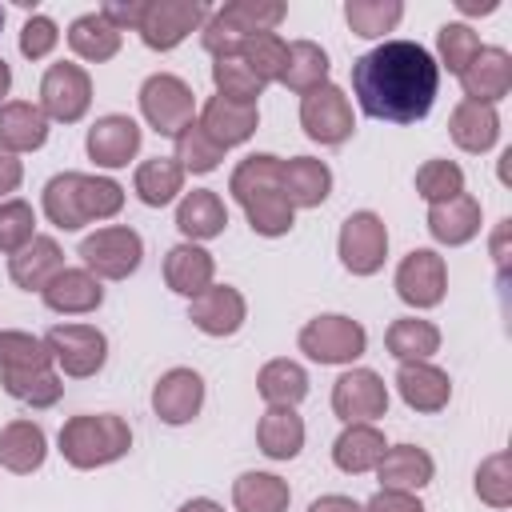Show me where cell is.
Instances as JSON below:
<instances>
[{
	"instance_id": "836d02e7",
	"label": "cell",
	"mask_w": 512,
	"mask_h": 512,
	"mask_svg": "<svg viewBox=\"0 0 512 512\" xmlns=\"http://www.w3.org/2000/svg\"><path fill=\"white\" fill-rule=\"evenodd\" d=\"M256 392L268 400V408H296L308 396V372L288 356L268 360L256 376Z\"/></svg>"
},
{
	"instance_id": "4fadbf2b",
	"label": "cell",
	"mask_w": 512,
	"mask_h": 512,
	"mask_svg": "<svg viewBox=\"0 0 512 512\" xmlns=\"http://www.w3.org/2000/svg\"><path fill=\"white\" fill-rule=\"evenodd\" d=\"M300 124L316 144H344L356 132L352 104L336 84H320L300 96Z\"/></svg>"
},
{
	"instance_id": "8992f818",
	"label": "cell",
	"mask_w": 512,
	"mask_h": 512,
	"mask_svg": "<svg viewBox=\"0 0 512 512\" xmlns=\"http://www.w3.org/2000/svg\"><path fill=\"white\" fill-rule=\"evenodd\" d=\"M300 352L316 364H352L364 356L368 348V332L360 328V320L352 316H340V312H328V316H316L300 328L296 336Z\"/></svg>"
},
{
	"instance_id": "7a4b0ae2",
	"label": "cell",
	"mask_w": 512,
	"mask_h": 512,
	"mask_svg": "<svg viewBox=\"0 0 512 512\" xmlns=\"http://www.w3.org/2000/svg\"><path fill=\"white\" fill-rule=\"evenodd\" d=\"M228 192L244 208L256 236H284L296 224V208L280 192V156H272V152L244 156L232 168Z\"/></svg>"
},
{
	"instance_id": "ac0fdd59",
	"label": "cell",
	"mask_w": 512,
	"mask_h": 512,
	"mask_svg": "<svg viewBox=\"0 0 512 512\" xmlns=\"http://www.w3.org/2000/svg\"><path fill=\"white\" fill-rule=\"evenodd\" d=\"M244 316H248V304H244V296L232 284H208L188 304V320L204 336H232V332H240Z\"/></svg>"
},
{
	"instance_id": "11a10c76",
	"label": "cell",
	"mask_w": 512,
	"mask_h": 512,
	"mask_svg": "<svg viewBox=\"0 0 512 512\" xmlns=\"http://www.w3.org/2000/svg\"><path fill=\"white\" fill-rule=\"evenodd\" d=\"M308 512H364V508H360L352 496H336V492H332V496L312 500V504H308Z\"/></svg>"
},
{
	"instance_id": "7402d4cb",
	"label": "cell",
	"mask_w": 512,
	"mask_h": 512,
	"mask_svg": "<svg viewBox=\"0 0 512 512\" xmlns=\"http://www.w3.org/2000/svg\"><path fill=\"white\" fill-rule=\"evenodd\" d=\"M44 304L60 316H84V312H96L100 300H104V288L100 280L88 272V268H60L48 284H44Z\"/></svg>"
},
{
	"instance_id": "7c38bea8",
	"label": "cell",
	"mask_w": 512,
	"mask_h": 512,
	"mask_svg": "<svg viewBox=\"0 0 512 512\" xmlns=\"http://www.w3.org/2000/svg\"><path fill=\"white\" fill-rule=\"evenodd\" d=\"M92 104V76L80 64H52L40 80V112L60 124H76Z\"/></svg>"
},
{
	"instance_id": "30bf717a",
	"label": "cell",
	"mask_w": 512,
	"mask_h": 512,
	"mask_svg": "<svg viewBox=\"0 0 512 512\" xmlns=\"http://www.w3.org/2000/svg\"><path fill=\"white\" fill-rule=\"evenodd\" d=\"M44 344H48L52 360L64 368V376H76V380L96 376L108 360V340L96 324H56V328H48Z\"/></svg>"
},
{
	"instance_id": "f546056e",
	"label": "cell",
	"mask_w": 512,
	"mask_h": 512,
	"mask_svg": "<svg viewBox=\"0 0 512 512\" xmlns=\"http://www.w3.org/2000/svg\"><path fill=\"white\" fill-rule=\"evenodd\" d=\"M48 140V116L40 112V104L28 100H8L0 104V148L16 152H36Z\"/></svg>"
},
{
	"instance_id": "c3c4849f",
	"label": "cell",
	"mask_w": 512,
	"mask_h": 512,
	"mask_svg": "<svg viewBox=\"0 0 512 512\" xmlns=\"http://www.w3.org/2000/svg\"><path fill=\"white\" fill-rule=\"evenodd\" d=\"M184 172H212L220 160H224V148H216L204 132H200V124L192 120L180 136H176V156H172Z\"/></svg>"
},
{
	"instance_id": "1f68e13d",
	"label": "cell",
	"mask_w": 512,
	"mask_h": 512,
	"mask_svg": "<svg viewBox=\"0 0 512 512\" xmlns=\"http://www.w3.org/2000/svg\"><path fill=\"white\" fill-rule=\"evenodd\" d=\"M384 448L388 444H384V432L380 428H372V424H348L336 436V444H332V464L340 472H348V476H360V472H372L380 464Z\"/></svg>"
},
{
	"instance_id": "d6a6232c",
	"label": "cell",
	"mask_w": 512,
	"mask_h": 512,
	"mask_svg": "<svg viewBox=\"0 0 512 512\" xmlns=\"http://www.w3.org/2000/svg\"><path fill=\"white\" fill-rule=\"evenodd\" d=\"M256 444L268 460H292L304 448V420L296 408H268L256 424Z\"/></svg>"
},
{
	"instance_id": "91938a15",
	"label": "cell",
	"mask_w": 512,
	"mask_h": 512,
	"mask_svg": "<svg viewBox=\"0 0 512 512\" xmlns=\"http://www.w3.org/2000/svg\"><path fill=\"white\" fill-rule=\"evenodd\" d=\"M0 28H4V8H0Z\"/></svg>"
},
{
	"instance_id": "816d5d0a",
	"label": "cell",
	"mask_w": 512,
	"mask_h": 512,
	"mask_svg": "<svg viewBox=\"0 0 512 512\" xmlns=\"http://www.w3.org/2000/svg\"><path fill=\"white\" fill-rule=\"evenodd\" d=\"M96 12H100L116 32H124V28H136V24H140L144 0H128V4H124V0H108V4H100Z\"/></svg>"
},
{
	"instance_id": "83f0119b",
	"label": "cell",
	"mask_w": 512,
	"mask_h": 512,
	"mask_svg": "<svg viewBox=\"0 0 512 512\" xmlns=\"http://www.w3.org/2000/svg\"><path fill=\"white\" fill-rule=\"evenodd\" d=\"M212 276H216V260H212V252H204L200 244H176L168 256H164V280H168V288L172 292H180V296H200L208 284H212Z\"/></svg>"
},
{
	"instance_id": "74e56055",
	"label": "cell",
	"mask_w": 512,
	"mask_h": 512,
	"mask_svg": "<svg viewBox=\"0 0 512 512\" xmlns=\"http://www.w3.org/2000/svg\"><path fill=\"white\" fill-rule=\"evenodd\" d=\"M136 196L148 204V208H164L176 200V192L184 188V168L172 160V156H152L136 168Z\"/></svg>"
},
{
	"instance_id": "7dc6e473",
	"label": "cell",
	"mask_w": 512,
	"mask_h": 512,
	"mask_svg": "<svg viewBox=\"0 0 512 512\" xmlns=\"http://www.w3.org/2000/svg\"><path fill=\"white\" fill-rule=\"evenodd\" d=\"M480 48H484V44H480V36H476L468 24H444V28L436 32L440 64H444L452 76H460V72L472 64V56H476Z\"/></svg>"
},
{
	"instance_id": "f5cc1de1",
	"label": "cell",
	"mask_w": 512,
	"mask_h": 512,
	"mask_svg": "<svg viewBox=\"0 0 512 512\" xmlns=\"http://www.w3.org/2000/svg\"><path fill=\"white\" fill-rule=\"evenodd\" d=\"M364 512H424V504L412 492H396V488H380Z\"/></svg>"
},
{
	"instance_id": "603a6c76",
	"label": "cell",
	"mask_w": 512,
	"mask_h": 512,
	"mask_svg": "<svg viewBox=\"0 0 512 512\" xmlns=\"http://www.w3.org/2000/svg\"><path fill=\"white\" fill-rule=\"evenodd\" d=\"M196 124H200V132H204L216 148H236V144H244V140L256 132L260 112L248 108V104H228V100L212 96V100L204 104V112H200Z\"/></svg>"
},
{
	"instance_id": "e0dca14e",
	"label": "cell",
	"mask_w": 512,
	"mask_h": 512,
	"mask_svg": "<svg viewBox=\"0 0 512 512\" xmlns=\"http://www.w3.org/2000/svg\"><path fill=\"white\" fill-rule=\"evenodd\" d=\"M88 160H96V168H124L136 152H140V124L132 116H100L92 128H88Z\"/></svg>"
},
{
	"instance_id": "f6af8a7d",
	"label": "cell",
	"mask_w": 512,
	"mask_h": 512,
	"mask_svg": "<svg viewBox=\"0 0 512 512\" xmlns=\"http://www.w3.org/2000/svg\"><path fill=\"white\" fill-rule=\"evenodd\" d=\"M416 192L428 204H444L464 192V168L456 160H424L416 172Z\"/></svg>"
},
{
	"instance_id": "484cf974",
	"label": "cell",
	"mask_w": 512,
	"mask_h": 512,
	"mask_svg": "<svg viewBox=\"0 0 512 512\" xmlns=\"http://www.w3.org/2000/svg\"><path fill=\"white\" fill-rule=\"evenodd\" d=\"M48 456V436L36 420H12L0 428V464L16 476H28L44 464Z\"/></svg>"
},
{
	"instance_id": "4316f807",
	"label": "cell",
	"mask_w": 512,
	"mask_h": 512,
	"mask_svg": "<svg viewBox=\"0 0 512 512\" xmlns=\"http://www.w3.org/2000/svg\"><path fill=\"white\" fill-rule=\"evenodd\" d=\"M224 224H228V208H224V200L212 188H192L176 204V228L188 236V244L220 236Z\"/></svg>"
},
{
	"instance_id": "4dcf8cb0",
	"label": "cell",
	"mask_w": 512,
	"mask_h": 512,
	"mask_svg": "<svg viewBox=\"0 0 512 512\" xmlns=\"http://www.w3.org/2000/svg\"><path fill=\"white\" fill-rule=\"evenodd\" d=\"M448 132L456 140V148L464 152H488L500 136V116L492 104H476V100H460L448 116Z\"/></svg>"
},
{
	"instance_id": "3957f363",
	"label": "cell",
	"mask_w": 512,
	"mask_h": 512,
	"mask_svg": "<svg viewBox=\"0 0 512 512\" xmlns=\"http://www.w3.org/2000/svg\"><path fill=\"white\" fill-rule=\"evenodd\" d=\"M120 208H124V188L108 176L60 172L44 184V216L64 232H76L92 220H108Z\"/></svg>"
},
{
	"instance_id": "52a82bcc",
	"label": "cell",
	"mask_w": 512,
	"mask_h": 512,
	"mask_svg": "<svg viewBox=\"0 0 512 512\" xmlns=\"http://www.w3.org/2000/svg\"><path fill=\"white\" fill-rule=\"evenodd\" d=\"M80 260L96 280H128L144 260V240L124 224L96 228L80 240Z\"/></svg>"
},
{
	"instance_id": "9a60e30c",
	"label": "cell",
	"mask_w": 512,
	"mask_h": 512,
	"mask_svg": "<svg viewBox=\"0 0 512 512\" xmlns=\"http://www.w3.org/2000/svg\"><path fill=\"white\" fill-rule=\"evenodd\" d=\"M332 412L344 424H372L388 412V384L372 368H352L332 384Z\"/></svg>"
},
{
	"instance_id": "d590c367",
	"label": "cell",
	"mask_w": 512,
	"mask_h": 512,
	"mask_svg": "<svg viewBox=\"0 0 512 512\" xmlns=\"http://www.w3.org/2000/svg\"><path fill=\"white\" fill-rule=\"evenodd\" d=\"M384 344L388 352L408 364V360H428L432 352H440V328L432 320H416V316H400L388 324L384 332Z\"/></svg>"
},
{
	"instance_id": "ee69618b",
	"label": "cell",
	"mask_w": 512,
	"mask_h": 512,
	"mask_svg": "<svg viewBox=\"0 0 512 512\" xmlns=\"http://www.w3.org/2000/svg\"><path fill=\"white\" fill-rule=\"evenodd\" d=\"M52 352L40 336L4 328L0 332V372H24V368H48Z\"/></svg>"
},
{
	"instance_id": "ab89813d",
	"label": "cell",
	"mask_w": 512,
	"mask_h": 512,
	"mask_svg": "<svg viewBox=\"0 0 512 512\" xmlns=\"http://www.w3.org/2000/svg\"><path fill=\"white\" fill-rule=\"evenodd\" d=\"M0 384L12 400L32 408H52L64 392V380L52 368H24V372H0Z\"/></svg>"
},
{
	"instance_id": "2e32d148",
	"label": "cell",
	"mask_w": 512,
	"mask_h": 512,
	"mask_svg": "<svg viewBox=\"0 0 512 512\" xmlns=\"http://www.w3.org/2000/svg\"><path fill=\"white\" fill-rule=\"evenodd\" d=\"M204 408V380L192 368H168L152 384V412L164 424H188Z\"/></svg>"
},
{
	"instance_id": "f1b7e54d",
	"label": "cell",
	"mask_w": 512,
	"mask_h": 512,
	"mask_svg": "<svg viewBox=\"0 0 512 512\" xmlns=\"http://www.w3.org/2000/svg\"><path fill=\"white\" fill-rule=\"evenodd\" d=\"M432 456L416 444H396V448H384L380 464H376V476L384 488H396V492H416L424 484H432Z\"/></svg>"
},
{
	"instance_id": "9c48e42d",
	"label": "cell",
	"mask_w": 512,
	"mask_h": 512,
	"mask_svg": "<svg viewBox=\"0 0 512 512\" xmlns=\"http://www.w3.org/2000/svg\"><path fill=\"white\" fill-rule=\"evenodd\" d=\"M204 20H208V8L200 0H144L136 32L152 52H168Z\"/></svg>"
},
{
	"instance_id": "6da1fadb",
	"label": "cell",
	"mask_w": 512,
	"mask_h": 512,
	"mask_svg": "<svg viewBox=\"0 0 512 512\" xmlns=\"http://www.w3.org/2000/svg\"><path fill=\"white\" fill-rule=\"evenodd\" d=\"M440 88V64L416 40H384L352 60V92L364 116L416 124L428 116Z\"/></svg>"
},
{
	"instance_id": "60d3db41",
	"label": "cell",
	"mask_w": 512,
	"mask_h": 512,
	"mask_svg": "<svg viewBox=\"0 0 512 512\" xmlns=\"http://www.w3.org/2000/svg\"><path fill=\"white\" fill-rule=\"evenodd\" d=\"M212 84H216V96L220 100H228V104H248V108H256V100H260V92H264V84L252 76V68L232 52V56H216V64H212Z\"/></svg>"
},
{
	"instance_id": "7bdbcfd3",
	"label": "cell",
	"mask_w": 512,
	"mask_h": 512,
	"mask_svg": "<svg viewBox=\"0 0 512 512\" xmlns=\"http://www.w3.org/2000/svg\"><path fill=\"white\" fill-rule=\"evenodd\" d=\"M404 16V4L400 0H348L344 4V20L356 36L364 40H376L384 32H392Z\"/></svg>"
},
{
	"instance_id": "277c9868",
	"label": "cell",
	"mask_w": 512,
	"mask_h": 512,
	"mask_svg": "<svg viewBox=\"0 0 512 512\" xmlns=\"http://www.w3.org/2000/svg\"><path fill=\"white\" fill-rule=\"evenodd\" d=\"M128 448H132V428L124 416H112V412H100V416L84 412L60 428V456L72 468H104L120 460Z\"/></svg>"
},
{
	"instance_id": "d4e9b609",
	"label": "cell",
	"mask_w": 512,
	"mask_h": 512,
	"mask_svg": "<svg viewBox=\"0 0 512 512\" xmlns=\"http://www.w3.org/2000/svg\"><path fill=\"white\" fill-rule=\"evenodd\" d=\"M428 232L448 248L476 240V232H480V200L460 192V196H452L444 204H428Z\"/></svg>"
},
{
	"instance_id": "db71d44e",
	"label": "cell",
	"mask_w": 512,
	"mask_h": 512,
	"mask_svg": "<svg viewBox=\"0 0 512 512\" xmlns=\"http://www.w3.org/2000/svg\"><path fill=\"white\" fill-rule=\"evenodd\" d=\"M20 180H24V164H20L8 148H0V200H4L8 192H16Z\"/></svg>"
},
{
	"instance_id": "f35d334b",
	"label": "cell",
	"mask_w": 512,
	"mask_h": 512,
	"mask_svg": "<svg viewBox=\"0 0 512 512\" xmlns=\"http://www.w3.org/2000/svg\"><path fill=\"white\" fill-rule=\"evenodd\" d=\"M284 88L292 92H312L320 84H328V52L312 40H292L288 44V64H284V76H280Z\"/></svg>"
},
{
	"instance_id": "ba28073f",
	"label": "cell",
	"mask_w": 512,
	"mask_h": 512,
	"mask_svg": "<svg viewBox=\"0 0 512 512\" xmlns=\"http://www.w3.org/2000/svg\"><path fill=\"white\" fill-rule=\"evenodd\" d=\"M140 112H144V120L160 132V136H180L188 124H192V116H196V96H192V88L180 80V76H172V72H152L144 84H140Z\"/></svg>"
},
{
	"instance_id": "680465c9",
	"label": "cell",
	"mask_w": 512,
	"mask_h": 512,
	"mask_svg": "<svg viewBox=\"0 0 512 512\" xmlns=\"http://www.w3.org/2000/svg\"><path fill=\"white\" fill-rule=\"evenodd\" d=\"M8 88H12V68L4 64V56H0V100L8 96Z\"/></svg>"
},
{
	"instance_id": "bcb514c9",
	"label": "cell",
	"mask_w": 512,
	"mask_h": 512,
	"mask_svg": "<svg viewBox=\"0 0 512 512\" xmlns=\"http://www.w3.org/2000/svg\"><path fill=\"white\" fill-rule=\"evenodd\" d=\"M476 496L492 508L512 504V452H492L476 468Z\"/></svg>"
},
{
	"instance_id": "b9f144b4",
	"label": "cell",
	"mask_w": 512,
	"mask_h": 512,
	"mask_svg": "<svg viewBox=\"0 0 512 512\" xmlns=\"http://www.w3.org/2000/svg\"><path fill=\"white\" fill-rule=\"evenodd\" d=\"M236 56H240V60L252 68V76H256L260 84H272V80H280V76H284V64H288V44H284L276 32H260V36L240 40Z\"/></svg>"
},
{
	"instance_id": "e575fe53",
	"label": "cell",
	"mask_w": 512,
	"mask_h": 512,
	"mask_svg": "<svg viewBox=\"0 0 512 512\" xmlns=\"http://www.w3.org/2000/svg\"><path fill=\"white\" fill-rule=\"evenodd\" d=\"M288 500H292L288 480H280L272 472H244L232 484L236 512H288Z\"/></svg>"
},
{
	"instance_id": "d6986e66",
	"label": "cell",
	"mask_w": 512,
	"mask_h": 512,
	"mask_svg": "<svg viewBox=\"0 0 512 512\" xmlns=\"http://www.w3.org/2000/svg\"><path fill=\"white\" fill-rule=\"evenodd\" d=\"M460 84H464V100L496 108V100L512 92V56L504 48H480L472 64L460 72Z\"/></svg>"
},
{
	"instance_id": "5b68a950",
	"label": "cell",
	"mask_w": 512,
	"mask_h": 512,
	"mask_svg": "<svg viewBox=\"0 0 512 512\" xmlns=\"http://www.w3.org/2000/svg\"><path fill=\"white\" fill-rule=\"evenodd\" d=\"M284 16H288V4L284 0H228L224 8H216L204 20L200 44L212 52V60L216 56H232L240 48V40L260 36V32H272Z\"/></svg>"
},
{
	"instance_id": "9f6ffc18",
	"label": "cell",
	"mask_w": 512,
	"mask_h": 512,
	"mask_svg": "<svg viewBox=\"0 0 512 512\" xmlns=\"http://www.w3.org/2000/svg\"><path fill=\"white\" fill-rule=\"evenodd\" d=\"M456 8H460L464 16H488V12H496L500 4H496V0H456Z\"/></svg>"
},
{
	"instance_id": "8d00e7d4",
	"label": "cell",
	"mask_w": 512,
	"mask_h": 512,
	"mask_svg": "<svg viewBox=\"0 0 512 512\" xmlns=\"http://www.w3.org/2000/svg\"><path fill=\"white\" fill-rule=\"evenodd\" d=\"M68 48L80 60H112L120 52V32L100 16V12H84L68 24Z\"/></svg>"
},
{
	"instance_id": "f907efd6",
	"label": "cell",
	"mask_w": 512,
	"mask_h": 512,
	"mask_svg": "<svg viewBox=\"0 0 512 512\" xmlns=\"http://www.w3.org/2000/svg\"><path fill=\"white\" fill-rule=\"evenodd\" d=\"M60 44V32H56V24L48 20V16H28L24 20V28H20V52L28 56V60H44L52 48Z\"/></svg>"
},
{
	"instance_id": "681fc988",
	"label": "cell",
	"mask_w": 512,
	"mask_h": 512,
	"mask_svg": "<svg viewBox=\"0 0 512 512\" xmlns=\"http://www.w3.org/2000/svg\"><path fill=\"white\" fill-rule=\"evenodd\" d=\"M36 236V212L28 200H0V252L16 256Z\"/></svg>"
},
{
	"instance_id": "6f0895ef",
	"label": "cell",
	"mask_w": 512,
	"mask_h": 512,
	"mask_svg": "<svg viewBox=\"0 0 512 512\" xmlns=\"http://www.w3.org/2000/svg\"><path fill=\"white\" fill-rule=\"evenodd\" d=\"M180 512H224L216 500H208V496H192L188 504H180Z\"/></svg>"
},
{
	"instance_id": "ffe728a7",
	"label": "cell",
	"mask_w": 512,
	"mask_h": 512,
	"mask_svg": "<svg viewBox=\"0 0 512 512\" xmlns=\"http://www.w3.org/2000/svg\"><path fill=\"white\" fill-rule=\"evenodd\" d=\"M396 392L412 412H440L452 400V380L428 360H408L396 372Z\"/></svg>"
},
{
	"instance_id": "5bb4252c",
	"label": "cell",
	"mask_w": 512,
	"mask_h": 512,
	"mask_svg": "<svg viewBox=\"0 0 512 512\" xmlns=\"http://www.w3.org/2000/svg\"><path fill=\"white\" fill-rule=\"evenodd\" d=\"M448 292L444 256L432 248H412L396 268V296L412 308H436Z\"/></svg>"
},
{
	"instance_id": "cb8c5ba5",
	"label": "cell",
	"mask_w": 512,
	"mask_h": 512,
	"mask_svg": "<svg viewBox=\"0 0 512 512\" xmlns=\"http://www.w3.org/2000/svg\"><path fill=\"white\" fill-rule=\"evenodd\" d=\"M64 268V252L52 236H32L12 260H8V272H12V284L24 288V292H44V284Z\"/></svg>"
},
{
	"instance_id": "44dd1931",
	"label": "cell",
	"mask_w": 512,
	"mask_h": 512,
	"mask_svg": "<svg viewBox=\"0 0 512 512\" xmlns=\"http://www.w3.org/2000/svg\"><path fill=\"white\" fill-rule=\"evenodd\" d=\"M280 192L292 208H320L332 192V172L316 156L280 160Z\"/></svg>"
},
{
	"instance_id": "8fae6325",
	"label": "cell",
	"mask_w": 512,
	"mask_h": 512,
	"mask_svg": "<svg viewBox=\"0 0 512 512\" xmlns=\"http://www.w3.org/2000/svg\"><path fill=\"white\" fill-rule=\"evenodd\" d=\"M340 264L352 272V276H372L384 268V256H388V228L376 212H352L344 224H340Z\"/></svg>"
}]
</instances>
